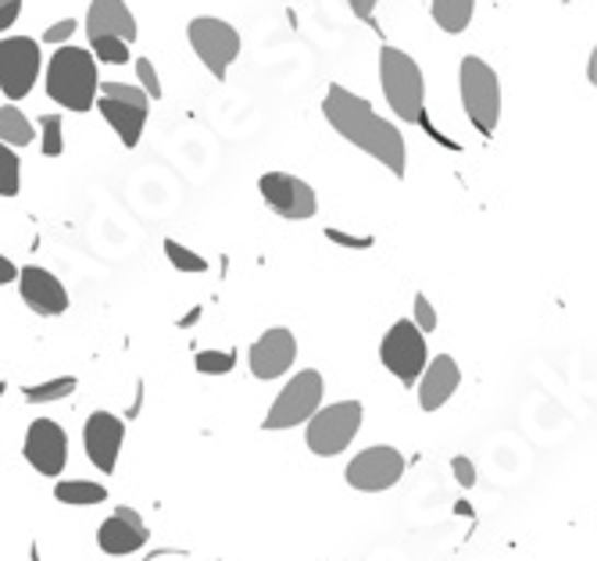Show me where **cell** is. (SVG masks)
Segmentation results:
<instances>
[{
    "instance_id": "obj_1",
    "label": "cell",
    "mask_w": 597,
    "mask_h": 561,
    "mask_svg": "<svg viewBox=\"0 0 597 561\" xmlns=\"http://www.w3.org/2000/svg\"><path fill=\"white\" fill-rule=\"evenodd\" d=\"M322 112H325V122H330L347 144L365 150V154L376 158L379 165L390 169L401 180L404 175V136L398 126H390L387 118H379L369 101L344 87H330L325 90Z\"/></svg>"
},
{
    "instance_id": "obj_2",
    "label": "cell",
    "mask_w": 597,
    "mask_h": 561,
    "mask_svg": "<svg viewBox=\"0 0 597 561\" xmlns=\"http://www.w3.org/2000/svg\"><path fill=\"white\" fill-rule=\"evenodd\" d=\"M379 83H383L390 112H398V118L404 122H418V126H426L433 133V140L447 144L426 118V79L412 54H404L398 47L379 50Z\"/></svg>"
},
{
    "instance_id": "obj_3",
    "label": "cell",
    "mask_w": 597,
    "mask_h": 561,
    "mask_svg": "<svg viewBox=\"0 0 597 561\" xmlns=\"http://www.w3.org/2000/svg\"><path fill=\"white\" fill-rule=\"evenodd\" d=\"M97 61L83 47H58V54L47 65V98L54 104H61L65 112L83 115L97 101Z\"/></svg>"
},
{
    "instance_id": "obj_4",
    "label": "cell",
    "mask_w": 597,
    "mask_h": 561,
    "mask_svg": "<svg viewBox=\"0 0 597 561\" xmlns=\"http://www.w3.org/2000/svg\"><path fill=\"white\" fill-rule=\"evenodd\" d=\"M458 83H461V107H466L469 122L483 136H491L501 122V79L483 58H461L458 68Z\"/></svg>"
},
{
    "instance_id": "obj_5",
    "label": "cell",
    "mask_w": 597,
    "mask_h": 561,
    "mask_svg": "<svg viewBox=\"0 0 597 561\" xmlns=\"http://www.w3.org/2000/svg\"><path fill=\"white\" fill-rule=\"evenodd\" d=\"M361 415H365L361 401H336V404L319 408V412L308 419V430H305L308 450L319 458L341 455V450H347L351 440L358 436Z\"/></svg>"
},
{
    "instance_id": "obj_6",
    "label": "cell",
    "mask_w": 597,
    "mask_h": 561,
    "mask_svg": "<svg viewBox=\"0 0 597 561\" xmlns=\"http://www.w3.org/2000/svg\"><path fill=\"white\" fill-rule=\"evenodd\" d=\"M322 397H325V382L315 368H305V373H297L287 387L279 390V397L268 408V415L262 426L265 430H294V426H305L322 408Z\"/></svg>"
},
{
    "instance_id": "obj_7",
    "label": "cell",
    "mask_w": 597,
    "mask_h": 561,
    "mask_svg": "<svg viewBox=\"0 0 597 561\" xmlns=\"http://www.w3.org/2000/svg\"><path fill=\"white\" fill-rule=\"evenodd\" d=\"M379 362H383L387 373L404 382V387H415L418 376L429 362V351H426V336L415 330L412 319H401L393 322L390 330L383 333V344H379Z\"/></svg>"
},
{
    "instance_id": "obj_8",
    "label": "cell",
    "mask_w": 597,
    "mask_h": 561,
    "mask_svg": "<svg viewBox=\"0 0 597 561\" xmlns=\"http://www.w3.org/2000/svg\"><path fill=\"white\" fill-rule=\"evenodd\" d=\"M186 36H190V47H194L200 65H205L215 79H226L229 65L240 58V33L233 25L222 19L200 15L186 25Z\"/></svg>"
},
{
    "instance_id": "obj_9",
    "label": "cell",
    "mask_w": 597,
    "mask_h": 561,
    "mask_svg": "<svg viewBox=\"0 0 597 561\" xmlns=\"http://www.w3.org/2000/svg\"><path fill=\"white\" fill-rule=\"evenodd\" d=\"M347 486L361 490V494H383V490L398 486L404 476V455L390 444H376L358 450L347 465Z\"/></svg>"
},
{
    "instance_id": "obj_10",
    "label": "cell",
    "mask_w": 597,
    "mask_h": 561,
    "mask_svg": "<svg viewBox=\"0 0 597 561\" xmlns=\"http://www.w3.org/2000/svg\"><path fill=\"white\" fill-rule=\"evenodd\" d=\"M39 79V44L33 36H8L0 39V90L8 101L30 98Z\"/></svg>"
},
{
    "instance_id": "obj_11",
    "label": "cell",
    "mask_w": 597,
    "mask_h": 561,
    "mask_svg": "<svg viewBox=\"0 0 597 561\" xmlns=\"http://www.w3.org/2000/svg\"><path fill=\"white\" fill-rule=\"evenodd\" d=\"M257 190H262V201L268 208L279 218H290V222H305V218L319 211L315 190L290 172H265L262 180H257Z\"/></svg>"
},
{
    "instance_id": "obj_12",
    "label": "cell",
    "mask_w": 597,
    "mask_h": 561,
    "mask_svg": "<svg viewBox=\"0 0 597 561\" xmlns=\"http://www.w3.org/2000/svg\"><path fill=\"white\" fill-rule=\"evenodd\" d=\"M25 461L33 465L39 476L58 479L65 472V461H69V436L54 419H36L30 422V433H25Z\"/></svg>"
},
{
    "instance_id": "obj_13",
    "label": "cell",
    "mask_w": 597,
    "mask_h": 561,
    "mask_svg": "<svg viewBox=\"0 0 597 561\" xmlns=\"http://www.w3.org/2000/svg\"><path fill=\"white\" fill-rule=\"evenodd\" d=\"M122 444H126V422L112 412H93L83 430V447L90 465H97V472L112 476L118 469Z\"/></svg>"
},
{
    "instance_id": "obj_14",
    "label": "cell",
    "mask_w": 597,
    "mask_h": 561,
    "mask_svg": "<svg viewBox=\"0 0 597 561\" xmlns=\"http://www.w3.org/2000/svg\"><path fill=\"white\" fill-rule=\"evenodd\" d=\"M294 362H297V340L290 330H283V325L265 330L251 344V354H248L254 379H279L283 373H290Z\"/></svg>"
},
{
    "instance_id": "obj_15",
    "label": "cell",
    "mask_w": 597,
    "mask_h": 561,
    "mask_svg": "<svg viewBox=\"0 0 597 561\" xmlns=\"http://www.w3.org/2000/svg\"><path fill=\"white\" fill-rule=\"evenodd\" d=\"M19 294L36 314H47V319L69 311V290H65V283L54 276V272L39 268V265L19 268Z\"/></svg>"
},
{
    "instance_id": "obj_16",
    "label": "cell",
    "mask_w": 597,
    "mask_h": 561,
    "mask_svg": "<svg viewBox=\"0 0 597 561\" xmlns=\"http://www.w3.org/2000/svg\"><path fill=\"white\" fill-rule=\"evenodd\" d=\"M147 540H151V529H147L137 508H118L112 518H104L97 529V547L112 558L137 554Z\"/></svg>"
},
{
    "instance_id": "obj_17",
    "label": "cell",
    "mask_w": 597,
    "mask_h": 561,
    "mask_svg": "<svg viewBox=\"0 0 597 561\" xmlns=\"http://www.w3.org/2000/svg\"><path fill=\"white\" fill-rule=\"evenodd\" d=\"M461 382V368L451 354H437L433 362H426L423 376H418V408L423 412H440L451 401Z\"/></svg>"
},
{
    "instance_id": "obj_18",
    "label": "cell",
    "mask_w": 597,
    "mask_h": 561,
    "mask_svg": "<svg viewBox=\"0 0 597 561\" xmlns=\"http://www.w3.org/2000/svg\"><path fill=\"white\" fill-rule=\"evenodd\" d=\"M87 33L90 39L115 36L133 44V39H137V19H133V11L126 8V0H93L87 11Z\"/></svg>"
},
{
    "instance_id": "obj_19",
    "label": "cell",
    "mask_w": 597,
    "mask_h": 561,
    "mask_svg": "<svg viewBox=\"0 0 597 561\" xmlns=\"http://www.w3.org/2000/svg\"><path fill=\"white\" fill-rule=\"evenodd\" d=\"M97 112L104 122L118 133V140L126 147H137L143 126H147V104H133V101H115V98H97Z\"/></svg>"
},
{
    "instance_id": "obj_20",
    "label": "cell",
    "mask_w": 597,
    "mask_h": 561,
    "mask_svg": "<svg viewBox=\"0 0 597 561\" xmlns=\"http://www.w3.org/2000/svg\"><path fill=\"white\" fill-rule=\"evenodd\" d=\"M433 22L440 25L444 33H466L472 15H477V0H433Z\"/></svg>"
},
{
    "instance_id": "obj_21",
    "label": "cell",
    "mask_w": 597,
    "mask_h": 561,
    "mask_svg": "<svg viewBox=\"0 0 597 561\" xmlns=\"http://www.w3.org/2000/svg\"><path fill=\"white\" fill-rule=\"evenodd\" d=\"M54 497L61 504H76V508H90V504L107 501V486L93 483V479H61V483L54 486Z\"/></svg>"
},
{
    "instance_id": "obj_22",
    "label": "cell",
    "mask_w": 597,
    "mask_h": 561,
    "mask_svg": "<svg viewBox=\"0 0 597 561\" xmlns=\"http://www.w3.org/2000/svg\"><path fill=\"white\" fill-rule=\"evenodd\" d=\"M33 136H36L33 122L25 118L15 104L0 107V144H8L11 150H15V147H30Z\"/></svg>"
},
{
    "instance_id": "obj_23",
    "label": "cell",
    "mask_w": 597,
    "mask_h": 561,
    "mask_svg": "<svg viewBox=\"0 0 597 561\" xmlns=\"http://www.w3.org/2000/svg\"><path fill=\"white\" fill-rule=\"evenodd\" d=\"M79 387L76 376H58V379H47V382H36V387H22V397L30 404H50V401H61Z\"/></svg>"
},
{
    "instance_id": "obj_24",
    "label": "cell",
    "mask_w": 597,
    "mask_h": 561,
    "mask_svg": "<svg viewBox=\"0 0 597 561\" xmlns=\"http://www.w3.org/2000/svg\"><path fill=\"white\" fill-rule=\"evenodd\" d=\"M22 190V161L8 144H0V197H19Z\"/></svg>"
},
{
    "instance_id": "obj_25",
    "label": "cell",
    "mask_w": 597,
    "mask_h": 561,
    "mask_svg": "<svg viewBox=\"0 0 597 561\" xmlns=\"http://www.w3.org/2000/svg\"><path fill=\"white\" fill-rule=\"evenodd\" d=\"M165 254H169L172 268L190 272V276H197V272H208V262H205V257L194 254L190 248H183L180 240H165Z\"/></svg>"
},
{
    "instance_id": "obj_26",
    "label": "cell",
    "mask_w": 597,
    "mask_h": 561,
    "mask_svg": "<svg viewBox=\"0 0 597 561\" xmlns=\"http://www.w3.org/2000/svg\"><path fill=\"white\" fill-rule=\"evenodd\" d=\"M93 54H97V61L104 65H126L129 61V44L126 39H115V36H97L90 39Z\"/></svg>"
},
{
    "instance_id": "obj_27",
    "label": "cell",
    "mask_w": 597,
    "mask_h": 561,
    "mask_svg": "<svg viewBox=\"0 0 597 561\" xmlns=\"http://www.w3.org/2000/svg\"><path fill=\"white\" fill-rule=\"evenodd\" d=\"M197 373H205V376H226L229 368L237 365V354L233 351H197Z\"/></svg>"
},
{
    "instance_id": "obj_28",
    "label": "cell",
    "mask_w": 597,
    "mask_h": 561,
    "mask_svg": "<svg viewBox=\"0 0 597 561\" xmlns=\"http://www.w3.org/2000/svg\"><path fill=\"white\" fill-rule=\"evenodd\" d=\"M39 147H44L47 158H58L65 150V140H61V115H44L39 118Z\"/></svg>"
},
{
    "instance_id": "obj_29",
    "label": "cell",
    "mask_w": 597,
    "mask_h": 561,
    "mask_svg": "<svg viewBox=\"0 0 597 561\" xmlns=\"http://www.w3.org/2000/svg\"><path fill=\"white\" fill-rule=\"evenodd\" d=\"M412 322H415V330L418 333H433L440 325V319H437V311H433V305H429V297L426 294H415V300H412Z\"/></svg>"
},
{
    "instance_id": "obj_30",
    "label": "cell",
    "mask_w": 597,
    "mask_h": 561,
    "mask_svg": "<svg viewBox=\"0 0 597 561\" xmlns=\"http://www.w3.org/2000/svg\"><path fill=\"white\" fill-rule=\"evenodd\" d=\"M137 79H140V90L147 93V101H161V79H158L154 61L140 58L137 61Z\"/></svg>"
},
{
    "instance_id": "obj_31",
    "label": "cell",
    "mask_w": 597,
    "mask_h": 561,
    "mask_svg": "<svg viewBox=\"0 0 597 561\" xmlns=\"http://www.w3.org/2000/svg\"><path fill=\"white\" fill-rule=\"evenodd\" d=\"M325 240L341 243V248H351V251H369L372 248V237H351V232H341L333 226H325Z\"/></svg>"
},
{
    "instance_id": "obj_32",
    "label": "cell",
    "mask_w": 597,
    "mask_h": 561,
    "mask_svg": "<svg viewBox=\"0 0 597 561\" xmlns=\"http://www.w3.org/2000/svg\"><path fill=\"white\" fill-rule=\"evenodd\" d=\"M451 472H455V479H458V486H466V490L477 486V465H472L466 455H455V458H451Z\"/></svg>"
},
{
    "instance_id": "obj_33",
    "label": "cell",
    "mask_w": 597,
    "mask_h": 561,
    "mask_svg": "<svg viewBox=\"0 0 597 561\" xmlns=\"http://www.w3.org/2000/svg\"><path fill=\"white\" fill-rule=\"evenodd\" d=\"M72 33H76V22L72 19H61V22H54L50 30L44 33V44H50V47H65L72 39Z\"/></svg>"
},
{
    "instance_id": "obj_34",
    "label": "cell",
    "mask_w": 597,
    "mask_h": 561,
    "mask_svg": "<svg viewBox=\"0 0 597 561\" xmlns=\"http://www.w3.org/2000/svg\"><path fill=\"white\" fill-rule=\"evenodd\" d=\"M19 15H22V0H0V33L11 30Z\"/></svg>"
},
{
    "instance_id": "obj_35",
    "label": "cell",
    "mask_w": 597,
    "mask_h": 561,
    "mask_svg": "<svg viewBox=\"0 0 597 561\" xmlns=\"http://www.w3.org/2000/svg\"><path fill=\"white\" fill-rule=\"evenodd\" d=\"M347 4H351V11H355V15H358L361 22H369V25H372V11H376L379 0H347Z\"/></svg>"
},
{
    "instance_id": "obj_36",
    "label": "cell",
    "mask_w": 597,
    "mask_h": 561,
    "mask_svg": "<svg viewBox=\"0 0 597 561\" xmlns=\"http://www.w3.org/2000/svg\"><path fill=\"white\" fill-rule=\"evenodd\" d=\"M19 279V265L11 262V257L0 254V286H8V283H15Z\"/></svg>"
},
{
    "instance_id": "obj_37",
    "label": "cell",
    "mask_w": 597,
    "mask_h": 561,
    "mask_svg": "<svg viewBox=\"0 0 597 561\" xmlns=\"http://www.w3.org/2000/svg\"><path fill=\"white\" fill-rule=\"evenodd\" d=\"M4 390H8V382H0V397H4Z\"/></svg>"
}]
</instances>
